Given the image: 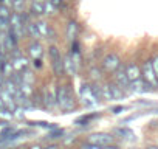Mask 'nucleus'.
<instances>
[{
	"label": "nucleus",
	"instance_id": "15",
	"mask_svg": "<svg viewBox=\"0 0 158 149\" xmlns=\"http://www.w3.org/2000/svg\"><path fill=\"white\" fill-rule=\"evenodd\" d=\"M109 89H110V93H112L113 100H121L124 96V90L116 83H109Z\"/></svg>",
	"mask_w": 158,
	"mask_h": 149
},
{
	"label": "nucleus",
	"instance_id": "14",
	"mask_svg": "<svg viewBox=\"0 0 158 149\" xmlns=\"http://www.w3.org/2000/svg\"><path fill=\"white\" fill-rule=\"evenodd\" d=\"M27 34H30V37H33L34 40H37V39H40L42 36H40V31H39V28H37V23L36 22H27Z\"/></svg>",
	"mask_w": 158,
	"mask_h": 149
},
{
	"label": "nucleus",
	"instance_id": "35",
	"mask_svg": "<svg viewBox=\"0 0 158 149\" xmlns=\"http://www.w3.org/2000/svg\"><path fill=\"white\" fill-rule=\"evenodd\" d=\"M30 149H44V147H42V146H39V144H33Z\"/></svg>",
	"mask_w": 158,
	"mask_h": 149
},
{
	"label": "nucleus",
	"instance_id": "4",
	"mask_svg": "<svg viewBox=\"0 0 158 149\" xmlns=\"http://www.w3.org/2000/svg\"><path fill=\"white\" fill-rule=\"evenodd\" d=\"M48 54H50V61H51V67H53L54 74H56V76H60V74L65 71V68H64V59L60 56L59 48L51 45L48 48Z\"/></svg>",
	"mask_w": 158,
	"mask_h": 149
},
{
	"label": "nucleus",
	"instance_id": "20",
	"mask_svg": "<svg viewBox=\"0 0 158 149\" xmlns=\"http://www.w3.org/2000/svg\"><path fill=\"white\" fill-rule=\"evenodd\" d=\"M14 117V112L11 110V109H8L6 106L5 107H0V118H3V120H11Z\"/></svg>",
	"mask_w": 158,
	"mask_h": 149
},
{
	"label": "nucleus",
	"instance_id": "17",
	"mask_svg": "<svg viewBox=\"0 0 158 149\" xmlns=\"http://www.w3.org/2000/svg\"><path fill=\"white\" fill-rule=\"evenodd\" d=\"M14 65L11 61H3V65H2V74L5 78H11L13 76V73H14Z\"/></svg>",
	"mask_w": 158,
	"mask_h": 149
},
{
	"label": "nucleus",
	"instance_id": "3",
	"mask_svg": "<svg viewBox=\"0 0 158 149\" xmlns=\"http://www.w3.org/2000/svg\"><path fill=\"white\" fill-rule=\"evenodd\" d=\"M79 95H81V101L85 107H96L98 103L101 101L95 92H93V87L90 84H82L81 86V90H79Z\"/></svg>",
	"mask_w": 158,
	"mask_h": 149
},
{
	"label": "nucleus",
	"instance_id": "11",
	"mask_svg": "<svg viewBox=\"0 0 158 149\" xmlns=\"http://www.w3.org/2000/svg\"><path fill=\"white\" fill-rule=\"evenodd\" d=\"M28 54H30L33 59H42V56H44V48H42V45H40L39 42L30 44V47H28Z\"/></svg>",
	"mask_w": 158,
	"mask_h": 149
},
{
	"label": "nucleus",
	"instance_id": "25",
	"mask_svg": "<svg viewBox=\"0 0 158 149\" xmlns=\"http://www.w3.org/2000/svg\"><path fill=\"white\" fill-rule=\"evenodd\" d=\"M0 17H3V19H8L11 17V13H10V8L5 6V5H0Z\"/></svg>",
	"mask_w": 158,
	"mask_h": 149
},
{
	"label": "nucleus",
	"instance_id": "5",
	"mask_svg": "<svg viewBox=\"0 0 158 149\" xmlns=\"http://www.w3.org/2000/svg\"><path fill=\"white\" fill-rule=\"evenodd\" d=\"M102 68L107 73H115L118 68H121V57L116 53H109L102 59Z\"/></svg>",
	"mask_w": 158,
	"mask_h": 149
},
{
	"label": "nucleus",
	"instance_id": "22",
	"mask_svg": "<svg viewBox=\"0 0 158 149\" xmlns=\"http://www.w3.org/2000/svg\"><path fill=\"white\" fill-rule=\"evenodd\" d=\"M30 126H36V127H47V129H56L54 124H50L47 121H28Z\"/></svg>",
	"mask_w": 158,
	"mask_h": 149
},
{
	"label": "nucleus",
	"instance_id": "32",
	"mask_svg": "<svg viewBox=\"0 0 158 149\" xmlns=\"http://www.w3.org/2000/svg\"><path fill=\"white\" fill-rule=\"evenodd\" d=\"M3 61H5V59H3V53L0 51V74H2V65H3Z\"/></svg>",
	"mask_w": 158,
	"mask_h": 149
},
{
	"label": "nucleus",
	"instance_id": "36",
	"mask_svg": "<svg viewBox=\"0 0 158 149\" xmlns=\"http://www.w3.org/2000/svg\"><path fill=\"white\" fill-rule=\"evenodd\" d=\"M149 149H158V147H156V146H152V147H149Z\"/></svg>",
	"mask_w": 158,
	"mask_h": 149
},
{
	"label": "nucleus",
	"instance_id": "26",
	"mask_svg": "<svg viewBox=\"0 0 158 149\" xmlns=\"http://www.w3.org/2000/svg\"><path fill=\"white\" fill-rule=\"evenodd\" d=\"M56 10H57V8L50 2V0H47V2H45V14H54Z\"/></svg>",
	"mask_w": 158,
	"mask_h": 149
},
{
	"label": "nucleus",
	"instance_id": "28",
	"mask_svg": "<svg viewBox=\"0 0 158 149\" xmlns=\"http://www.w3.org/2000/svg\"><path fill=\"white\" fill-rule=\"evenodd\" d=\"M152 65H153V70H155V73H156V76H158V54L152 59Z\"/></svg>",
	"mask_w": 158,
	"mask_h": 149
},
{
	"label": "nucleus",
	"instance_id": "30",
	"mask_svg": "<svg viewBox=\"0 0 158 149\" xmlns=\"http://www.w3.org/2000/svg\"><path fill=\"white\" fill-rule=\"evenodd\" d=\"M3 86H5V76H3V74H0V92L3 90Z\"/></svg>",
	"mask_w": 158,
	"mask_h": 149
},
{
	"label": "nucleus",
	"instance_id": "21",
	"mask_svg": "<svg viewBox=\"0 0 158 149\" xmlns=\"http://www.w3.org/2000/svg\"><path fill=\"white\" fill-rule=\"evenodd\" d=\"M101 92H102V100H106V101H113L112 93H110V89H109V83H106V84L101 86Z\"/></svg>",
	"mask_w": 158,
	"mask_h": 149
},
{
	"label": "nucleus",
	"instance_id": "31",
	"mask_svg": "<svg viewBox=\"0 0 158 149\" xmlns=\"http://www.w3.org/2000/svg\"><path fill=\"white\" fill-rule=\"evenodd\" d=\"M50 2H51L56 8H59V6H60V3H62V0H50Z\"/></svg>",
	"mask_w": 158,
	"mask_h": 149
},
{
	"label": "nucleus",
	"instance_id": "2",
	"mask_svg": "<svg viewBox=\"0 0 158 149\" xmlns=\"http://www.w3.org/2000/svg\"><path fill=\"white\" fill-rule=\"evenodd\" d=\"M141 73H143V79L146 83V87L149 89H153L158 86V76L153 70V65H152V61H144L143 65H141Z\"/></svg>",
	"mask_w": 158,
	"mask_h": 149
},
{
	"label": "nucleus",
	"instance_id": "19",
	"mask_svg": "<svg viewBox=\"0 0 158 149\" xmlns=\"http://www.w3.org/2000/svg\"><path fill=\"white\" fill-rule=\"evenodd\" d=\"M116 134H119L121 137H124V138H127V140H135V134H133L130 129L119 127V129H116Z\"/></svg>",
	"mask_w": 158,
	"mask_h": 149
},
{
	"label": "nucleus",
	"instance_id": "10",
	"mask_svg": "<svg viewBox=\"0 0 158 149\" xmlns=\"http://www.w3.org/2000/svg\"><path fill=\"white\" fill-rule=\"evenodd\" d=\"M11 62H13V65H14V70H16V71H23L25 68H28V59H27L23 54L11 56Z\"/></svg>",
	"mask_w": 158,
	"mask_h": 149
},
{
	"label": "nucleus",
	"instance_id": "18",
	"mask_svg": "<svg viewBox=\"0 0 158 149\" xmlns=\"http://www.w3.org/2000/svg\"><path fill=\"white\" fill-rule=\"evenodd\" d=\"M20 73H22L23 83H28V84H34L36 78H34V73H33V71H30L28 68H25V70H23V71H20Z\"/></svg>",
	"mask_w": 158,
	"mask_h": 149
},
{
	"label": "nucleus",
	"instance_id": "1",
	"mask_svg": "<svg viewBox=\"0 0 158 149\" xmlns=\"http://www.w3.org/2000/svg\"><path fill=\"white\" fill-rule=\"evenodd\" d=\"M56 95H57V106L60 107V110L70 112L74 109V106H76L74 96H73L68 86H59L56 90Z\"/></svg>",
	"mask_w": 158,
	"mask_h": 149
},
{
	"label": "nucleus",
	"instance_id": "7",
	"mask_svg": "<svg viewBox=\"0 0 158 149\" xmlns=\"http://www.w3.org/2000/svg\"><path fill=\"white\" fill-rule=\"evenodd\" d=\"M113 141V137L109 134H93L89 137V144L95 146H109Z\"/></svg>",
	"mask_w": 158,
	"mask_h": 149
},
{
	"label": "nucleus",
	"instance_id": "27",
	"mask_svg": "<svg viewBox=\"0 0 158 149\" xmlns=\"http://www.w3.org/2000/svg\"><path fill=\"white\" fill-rule=\"evenodd\" d=\"M64 135V130L62 129H54L51 134H48V138L50 140H56V138H60Z\"/></svg>",
	"mask_w": 158,
	"mask_h": 149
},
{
	"label": "nucleus",
	"instance_id": "13",
	"mask_svg": "<svg viewBox=\"0 0 158 149\" xmlns=\"http://www.w3.org/2000/svg\"><path fill=\"white\" fill-rule=\"evenodd\" d=\"M36 23H37V28H39V31H40V36H42V37L53 39V37H51V36H53V30L50 28V25H48L45 20H37Z\"/></svg>",
	"mask_w": 158,
	"mask_h": 149
},
{
	"label": "nucleus",
	"instance_id": "29",
	"mask_svg": "<svg viewBox=\"0 0 158 149\" xmlns=\"http://www.w3.org/2000/svg\"><path fill=\"white\" fill-rule=\"evenodd\" d=\"M33 65L36 68H40L42 67V59H33Z\"/></svg>",
	"mask_w": 158,
	"mask_h": 149
},
{
	"label": "nucleus",
	"instance_id": "8",
	"mask_svg": "<svg viewBox=\"0 0 158 149\" xmlns=\"http://www.w3.org/2000/svg\"><path fill=\"white\" fill-rule=\"evenodd\" d=\"M76 61H77V57L73 53H70V54L65 56V59H64V68H65V71L68 74H74L76 73V70H77V62Z\"/></svg>",
	"mask_w": 158,
	"mask_h": 149
},
{
	"label": "nucleus",
	"instance_id": "24",
	"mask_svg": "<svg viewBox=\"0 0 158 149\" xmlns=\"http://www.w3.org/2000/svg\"><path fill=\"white\" fill-rule=\"evenodd\" d=\"M13 8H14V11L22 13L25 10V0H14V2H13Z\"/></svg>",
	"mask_w": 158,
	"mask_h": 149
},
{
	"label": "nucleus",
	"instance_id": "34",
	"mask_svg": "<svg viewBox=\"0 0 158 149\" xmlns=\"http://www.w3.org/2000/svg\"><path fill=\"white\" fill-rule=\"evenodd\" d=\"M44 149H59V146H57V144H48V146H45Z\"/></svg>",
	"mask_w": 158,
	"mask_h": 149
},
{
	"label": "nucleus",
	"instance_id": "9",
	"mask_svg": "<svg viewBox=\"0 0 158 149\" xmlns=\"http://www.w3.org/2000/svg\"><path fill=\"white\" fill-rule=\"evenodd\" d=\"M56 104H57V95H56V92L47 89L45 93H44V106L47 109H53Z\"/></svg>",
	"mask_w": 158,
	"mask_h": 149
},
{
	"label": "nucleus",
	"instance_id": "37",
	"mask_svg": "<svg viewBox=\"0 0 158 149\" xmlns=\"http://www.w3.org/2000/svg\"><path fill=\"white\" fill-rule=\"evenodd\" d=\"M6 149H10V147H6Z\"/></svg>",
	"mask_w": 158,
	"mask_h": 149
},
{
	"label": "nucleus",
	"instance_id": "12",
	"mask_svg": "<svg viewBox=\"0 0 158 149\" xmlns=\"http://www.w3.org/2000/svg\"><path fill=\"white\" fill-rule=\"evenodd\" d=\"M31 14L33 16L45 14V2L44 0H33L31 2Z\"/></svg>",
	"mask_w": 158,
	"mask_h": 149
},
{
	"label": "nucleus",
	"instance_id": "16",
	"mask_svg": "<svg viewBox=\"0 0 158 149\" xmlns=\"http://www.w3.org/2000/svg\"><path fill=\"white\" fill-rule=\"evenodd\" d=\"M77 31H79L77 23H76L74 20H70V22H68V25H67V37L73 40V39L77 36Z\"/></svg>",
	"mask_w": 158,
	"mask_h": 149
},
{
	"label": "nucleus",
	"instance_id": "23",
	"mask_svg": "<svg viewBox=\"0 0 158 149\" xmlns=\"http://www.w3.org/2000/svg\"><path fill=\"white\" fill-rule=\"evenodd\" d=\"M20 90L27 95V96H31L33 95V84H28V83H22L20 84Z\"/></svg>",
	"mask_w": 158,
	"mask_h": 149
},
{
	"label": "nucleus",
	"instance_id": "6",
	"mask_svg": "<svg viewBox=\"0 0 158 149\" xmlns=\"http://www.w3.org/2000/svg\"><path fill=\"white\" fill-rule=\"evenodd\" d=\"M115 83H116L124 92L130 89V79H129V76H127L126 67H124V68H118V70L115 71Z\"/></svg>",
	"mask_w": 158,
	"mask_h": 149
},
{
	"label": "nucleus",
	"instance_id": "33",
	"mask_svg": "<svg viewBox=\"0 0 158 149\" xmlns=\"http://www.w3.org/2000/svg\"><path fill=\"white\" fill-rule=\"evenodd\" d=\"M123 110H124V107L118 106V107H115V109H113V113H119V112H123Z\"/></svg>",
	"mask_w": 158,
	"mask_h": 149
}]
</instances>
